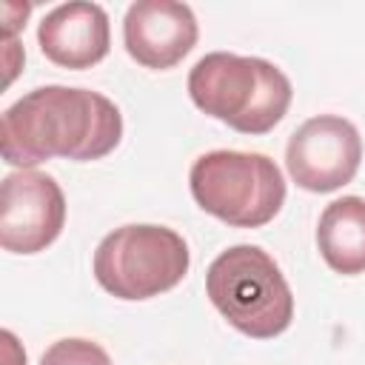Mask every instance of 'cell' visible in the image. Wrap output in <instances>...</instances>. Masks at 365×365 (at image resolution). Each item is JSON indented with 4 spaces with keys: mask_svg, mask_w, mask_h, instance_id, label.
<instances>
[{
    "mask_svg": "<svg viewBox=\"0 0 365 365\" xmlns=\"http://www.w3.org/2000/svg\"><path fill=\"white\" fill-rule=\"evenodd\" d=\"M123 137L120 108L91 88L40 86L3 111L0 143L9 165L34 168L51 157L100 160Z\"/></svg>",
    "mask_w": 365,
    "mask_h": 365,
    "instance_id": "obj_1",
    "label": "cell"
},
{
    "mask_svg": "<svg viewBox=\"0 0 365 365\" xmlns=\"http://www.w3.org/2000/svg\"><path fill=\"white\" fill-rule=\"evenodd\" d=\"M188 94L200 111L242 134H268L288 111L291 80L262 57L211 51L188 74Z\"/></svg>",
    "mask_w": 365,
    "mask_h": 365,
    "instance_id": "obj_2",
    "label": "cell"
},
{
    "mask_svg": "<svg viewBox=\"0 0 365 365\" xmlns=\"http://www.w3.org/2000/svg\"><path fill=\"white\" fill-rule=\"evenodd\" d=\"M205 294L231 328L251 339L279 336L294 319V294L271 254L231 245L205 271Z\"/></svg>",
    "mask_w": 365,
    "mask_h": 365,
    "instance_id": "obj_3",
    "label": "cell"
},
{
    "mask_svg": "<svg viewBox=\"0 0 365 365\" xmlns=\"http://www.w3.org/2000/svg\"><path fill=\"white\" fill-rule=\"evenodd\" d=\"M188 182L197 205L234 228H259L285 202L282 171L254 151H208L194 160Z\"/></svg>",
    "mask_w": 365,
    "mask_h": 365,
    "instance_id": "obj_4",
    "label": "cell"
},
{
    "mask_svg": "<svg viewBox=\"0 0 365 365\" xmlns=\"http://www.w3.org/2000/svg\"><path fill=\"white\" fill-rule=\"evenodd\" d=\"M191 254L185 240L151 222L106 234L94 251V279L117 299H151L182 282Z\"/></svg>",
    "mask_w": 365,
    "mask_h": 365,
    "instance_id": "obj_5",
    "label": "cell"
},
{
    "mask_svg": "<svg viewBox=\"0 0 365 365\" xmlns=\"http://www.w3.org/2000/svg\"><path fill=\"white\" fill-rule=\"evenodd\" d=\"M362 163V137L356 125L336 114L305 120L285 145L291 180L314 194H328L354 180Z\"/></svg>",
    "mask_w": 365,
    "mask_h": 365,
    "instance_id": "obj_6",
    "label": "cell"
},
{
    "mask_svg": "<svg viewBox=\"0 0 365 365\" xmlns=\"http://www.w3.org/2000/svg\"><path fill=\"white\" fill-rule=\"evenodd\" d=\"M66 222V197L54 177L23 168L3 177L0 188V245L11 254L48 248Z\"/></svg>",
    "mask_w": 365,
    "mask_h": 365,
    "instance_id": "obj_7",
    "label": "cell"
},
{
    "mask_svg": "<svg viewBox=\"0 0 365 365\" xmlns=\"http://www.w3.org/2000/svg\"><path fill=\"white\" fill-rule=\"evenodd\" d=\"M200 29L191 6L177 0H137L123 20V40L131 60L145 68L177 66L197 43Z\"/></svg>",
    "mask_w": 365,
    "mask_h": 365,
    "instance_id": "obj_8",
    "label": "cell"
},
{
    "mask_svg": "<svg viewBox=\"0 0 365 365\" xmlns=\"http://www.w3.org/2000/svg\"><path fill=\"white\" fill-rule=\"evenodd\" d=\"M40 51L63 68H91L111 46L108 14L97 3H63L51 9L37 29Z\"/></svg>",
    "mask_w": 365,
    "mask_h": 365,
    "instance_id": "obj_9",
    "label": "cell"
},
{
    "mask_svg": "<svg viewBox=\"0 0 365 365\" xmlns=\"http://www.w3.org/2000/svg\"><path fill=\"white\" fill-rule=\"evenodd\" d=\"M317 248L328 268L342 277L365 271V200L339 197L325 205L317 225Z\"/></svg>",
    "mask_w": 365,
    "mask_h": 365,
    "instance_id": "obj_10",
    "label": "cell"
},
{
    "mask_svg": "<svg viewBox=\"0 0 365 365\" xmlns=\"http://www.w3.org/2000/svg\"><path fill=\"white\" fill-rule=\"evenodd\" d=\"M40 365H111V356L106 354V348H100L91 339L68 336L46 348V354L40 356Z\"/></svg>",
    "mask_w": 365,
    "mask_h": 365,
    "instance_id": "obj_11",
    "label": "cell"
},
{
    "mask_svg": "<svg viewBox=\"0 0 365 365\" xmlns=\"http://www.w3.org/2000/svg\"><path fill=\"white\" fill-rule=\"evenodd\" d=\"M29 14H31L29 3H3V31H6V37H14L26 26Z\"/></svg>",
    "mask_w": 365,
    "mask_h": 365,
    "instance_id": "obj_12",
    "label": "cell"
},
{
    "mask_svg": "<svg viewBox=\"0 0 365 365\" xmlns=\"http://www.w3.org/2000/svg\"><path fill=\"white\" fill-rule=\"evenodd\" d=\"M0 339H3V362L6 365H26V351L20 348L17 336L11 331H3Z\"/></svg>",
    "mask_w": 365,
    "mask_h": 365,
    "instance_id": "obj_13",
    "label": "cell"
},
{
    "mask_svg": "<svg viewBox=\"0 0 365 365\" xmlns=\"http://www.w3.org/2000/svg\"><path fill=\"white\" fill-rule=\"evenodd\" d=\"M3 57H6V68H9V77H6V83H11L14 80V74H17V68H20V63H23V48L17 46V40L14 37H6V46H3Z\"/></svg>",
    "mask_w": 365,
    "mask_h": 365,
    "instance_id": "obj_14",
    "label": "cell"
}]
</instances>
